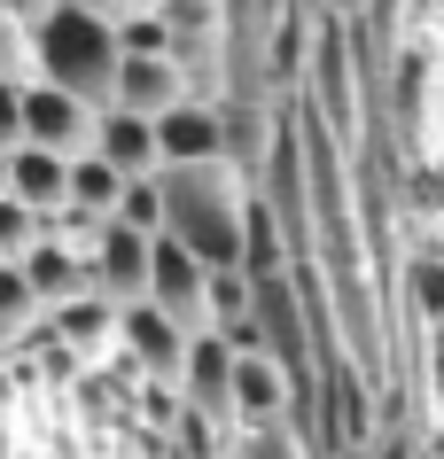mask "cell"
I'll return each mask as SVG.
<instances>
[{"instance_id":"cell-1","label":"cell","mask_w":444,"mask_h":459,"mask_svg":"<svg viewBox=\"0 0 444 459\" xmlns=\"http://www.w3.org/2000/svg\"><path fill=\"white\" fill-rule=\"evenodd\" d=\"M164 187V234H172L187 257H203L211 273H242V249H249V187L234 164H164L156 171Z\"/></svg>"},{"instance_id":"cell-2","label":"cell","mask_w":444,"mask_h":459,"mask_svg":"<svg viewBox=\"0 0 444 459\" xmlns=\"http://www.w3.org/2000/svg\"><path fill=\"white\" fill-rule=\"evenodd\" d=\"M31 55H39V86H55V94L86 101L94 117H109L118 109V78H125V39L109 16H94V8H55L48 24L31 31Z\"/></svg>"},{"instance_id":"cell-3","label":"cell","mask_w":444,"mask_h":459,"mask_svg":"<svg viewBox=\"0 0 444 459\" xmlns=\"http://www.w3.org/2000/svg\"><path fill=\"white\" fill-rule=\"evenodd\" d=\"M164 55L179 63L187 94H226V55H234V8L226 0H164Z\"/></svg>"},{"instance_id":"cell-4","label":"cell","mask_w":444,"mask_h":459,"mask_svg":"<svg viewBox=\"0 0 444 459\" xmlns=\"http://www.w3.org/2000/svg\"><path fill=\"white\" fill-rule=\"evenodd\" d=\"M148 304L164 319H179L187 335H211V265L187 257L172 234H156V257H148Z\"/></svg>"},{"instance_id":"cell-5","label":"cell","mask_w":444,"mask_h":459,"mask_svg":"<svg viewBox=\"0 0 444 459\" xmlns=\"http://www.w3.org/2000/svg\"><path fill=\"white\" fill-rule=\"evenodd\" d=\"M234 351H226L219 335H196L187 342V374H179V405H187V420H203L211 436H234L242 429V412H234Z\"/></svg>"},{"instance_id":"cell-6","label":"cell","mask_w":444,"mask_h":459,"mask_svg":"<svg viewBox=\"0 0 444 459\" xmlns=\"http://www.w3.org/2000/svg\"><path fill=\"white\" fill-rule=\"evenodd\" d=\"M187 327L179 319H164L156 304H133V312H118V359H133V374L141 382H172L179 389V374H187Z\"/></svg>"},{"instance_id":"cell-7","label":"cell","mask_w":444,"mask_h":459,"mask_svg":"<svg viewBox=\"0 0 444 459\" xmlns=\"http://www.w3.org/2000/svg\"><path fill=\"white\" fill-rule=\"evenodd\" d=\"M94 133H101V117L86 109V101L55 94V86H39V78L24 86V148H48V156L78 164V156H94Z\"/></svg>"},{"instance_id":"cell-8","label":"cell","mask_w":444,"mask_h":459,"mask_svg":"<svg viewBox=\"0 0 444 459\" xmlns=\"http://www.w3.org/2000/svg\"><path fill=\"white\" fill-rule=\"evenodd\" d=\"M148 257H156V242L148 234H133V226H101V242H94V296L109 304V312H133V304H148Z\"/></svg>"},{"instance_id":"cell-9","label":"cell","mask_w":444,"mask_h":459,"mask_svg":"<svg viewBox=\"0 0 444 459\" xmlns=\"http://www.w3.org/2000/svg\"><path fill=\"white\" fill-rule=\"evenodd\" d=\"M179 101H196L187 94V78H179L172 55H125V78H118V109L125 117H172Z\"/></svg>"},{"instance_id":"cell-10","label":"cell","mask_w":444,"mask_h":459,"mask_svg":"<svg viewBox=\"0 0 444 459\" xmlns=\"http://www.w3.org/2000/svg\"><path fill=\"white\" fill-rule=\"evenodd\" d=\"M156 148H164V164H226L219 101H179L172 117H156Z\"/></svg>"},{"instance_id":"cell-11","label":"cell","mask_w":444,"mask_h":459,"mask_svg":"<svg viewBox=\"0 0 444 459\" xmlns=\"http://www.w3.org/2000/svg\"><path fill=\"white\" fill-rule=\"evenodd\" d=\"M24 281H31V296H39L48 312H63V304H78V296H94V265H86V249L55 242V234H39V249L24 257Z\"/></svg>"},{"instance_id":"cell-12","label":"cell","mask_w":444,"mask_h":459,"mask_svg":"<svg viewBox=\"0 0 444 459\" xmlns=\"http://www.w3.org/2000/svg\"><path fill=\"white\" fill-rule=\"evenodd\" d=\"M48 342H63L78 366H109L118 359V312L101 296H78L63 312H48Z\"/></svg>"},{"instance_id":"cell-13","label":"cell","mask_w":444,"mask_h":459,"mask_svg":"<svg viewBox=\"0 0 444 459\" xmlns=\"http://www.w3.org/2000/svg\"><path fill=\"white\" fill-rule=\"evenodd\" d=\"M234 412H242V429L296 420V382L273 359H242V366H234Z\"/></svg>"},{"instance_id":"cell-14","label":"cell","mask_w":444,"mask_h":459,"mask_svg":"<svg viewBox=\"0 0 444 459\" xmlns=\"http://www.w3.org/2000/svg\"><path fill=\"white\" fill-rule=\"evenodd\" d=\"M8 195H16L24 211H39V218L71 211V164L48 156V148H16V156H8Z\"/></svg>"},{"instance_id":"cell-15","label":"cell","mask_w":444,"mask_h":459,"mask_svg":"<svg viewBox=\"0 0 444 459\" xmlns=\"http://www.w3.org/2000/svg\"><path fill=\"white\" fill-rule=\"evenodd\" d=\"M94 156L101 164H118L125 179H156L164 171V148H156V125L148 117H125V109H109L94 133Z\"/></svg>"},{"instance_id":"cell-16","label":"cell","mask_w":444,"mask_h":459,"mask_svg":"<svg viewBox=\"0 0 444 459\" xmlns=\"http://www.w3.org/2000/svg\"><path fill=\"white\" fill-rule=\"evenodd\" d=\"M31 335H48V304L31 296L24 265H0V351H16Z\"/></svg>"},{"instance_id":"cell-17","label":"cell","mask_w":444,"mask_h":459,"mask_svg":"<svg viewBox=\"0 0 444 459\" xmlns=\"http://www.w3.org/2000/svg\"><path fill=\"white\" fill-rule=\"evenodd\" d=\"M125 179L118 164H101V156H78L71 164V211H86V218H118V203H125Z\"/></svg>"},{"instance_id":"cell-18","label":"cell","mask_w":444,"mask_h":459,"mask_svg":"<svg viewBox=\"0 0 444 459\" xmlns=\"http://www.w3.org/2000/svg\"><path fill=\"white\" fill-rule=\"evenodd\" d=\"M219 459H320V452L304 444V429H296V420H266V429H234Z\"/></svg>"},{"instance_id":"cell-19","label":"cell","mask_w":444,"mask_h":459,"mask_svg":"<svg viewBox=\"0 0 444 459\" xmlns=\"http://www.w3.org/2000/svg\"><path fill=\"white\" fill-rule=\"evenodd\" d=\"M405 296H414L421 327H444V249H421L405 265Z\"/></svg>"},{"instance_id":"cell-20","label":"cell","mask_w":444,"mask_h":459,"mask_svg":"<svg viewBox=\"0 0 444 459\" xmlns=\"http://www.w3.org/2000/svg\"><path fill=\"white\" fill-rule=\"evenodd\" d=\"M39 234H48V218L24 211L16 195H0V265H24L31 249H39Z\"/></svg>"},{"instance_id":"cell-21","label":"cell","mask_w":444,"mask_h":459,"mask_svg":"<svg viewBox=\"0 0 444 459\" xmlns=\"http://www.w3.org/2000/svg\"><path fill=\"white\" fill-rule=\"evenodd\" d=\"M118 226H133V234L156 242V234H164V187H156V179H133L125 203H118Z\"/></svg>"},{"instance_id":"cell-22","label":"cell","mask_w":444,"mask_h":459,"mask_svg":"<svg viewBox=\"0 0 444 459\" xmlns=\"http://www.w3.org/2000/svg\"><path fill=\"white\" fill-rule=\"evenodd\" d=\"M39 78V55H31V31L0 16V86H31Z\"/></svg>"},{"instance_id":"cell-23","label":"cell","mask_w":444,"mask_h":459,"mask_svg":"<svg viewBox=\"0 0 444 459\" xmlns=\"http://www.w3.org/2000/svg\"><path fill=\"white\" fill-rule=\"evenodd\" d=\"M421 389H429V412L444 420V327H429V342H421Z\"/></svg>"},{"instance_id":"cell-24","label":"cell","mask_w":444,"mask_h":459,"mask_svg":"<svg viewBox=\"0 0 444 459\" xmlns=\"http://www.w3.org/2000/svg\"><path fill=\"white\" fill-rule=\"evenodd\" d=\"M405 203H414V211H429V218H444V164H414Z\"/></svg>"},{"instance_id":"cell-25","label":"cell","mask_w":444,"mask_h":459,"mask_svg":"<svg viewBox=\"0 0 444 459\" xmlns=\"http://www.w3.org/2000/svg\"><path fill=\"white\" fill-rule=\"evenodd\" d=\"M24 148V86H0V156Z\"/></svg>"},{"instance_id":"cell-26","label":"cell","mask_w":444,"mask_h":459,"mask_svg":"<svg viewBox=\"0 0 444 459\" xmlns=\"http://www.w3.org/2000/svg\"><path fill=\"white\" fill-rule=\"evenodd\" d=\"M71 8H94L109 24H141V16H164V0H71Z\"/></svg>"},{"instance_id":"cell-27","label":"cell","mask_w":444,"mask_h":459,"mask_svg":"<svg viewBox=\"0 0 444 459\" xmlns=\"http://www.w3.org/2000/svg\"><path fill=\"white\" fill-rule=\"evenodd\" d=\"M55 8H63V0H0V16H8V24H24V31H39Z\"/></svg>"},{"instance_id":"cell-28","label":"cell","mask_w":444,"mask_h":459,"mask_svg":"<svg viewBox=\"0 0 444 459\" xmlns=\"http://www.w3.org/2000/svg\"><path fill=\"white\" fill-rule=\"evenodd\" d=\"M0 195H8V156H0Z\"/></svg>"},{"instance_id":"cell-29","label":"cell","mask_w":444,"mask_h":459,"mask_svg":"<svg viewBox=\"0 0 444 459\" xmlns=\"http://www.w3.org/2000/svg\"><path fill=\"white\" fill-rule=\"evenodd\" d=\"M8 459H48V452H8Z\"/></svg>"}]
</instances>
